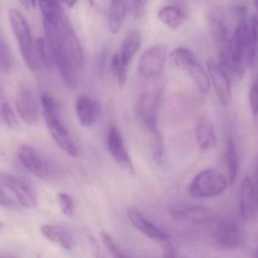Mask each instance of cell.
<instances>
[{
    "mask_svg": "<svg viewBox=\"0 0 258 258\" xmlns=\"http://www.w3.org/2000/svg\"><path fill=\"white\" fill-rule=\"evenodd\" d=\"M42 21L47 43L62 79L69 87H77L78 70L84 65V53L77 33L66 15L58 22Z\"/></svg>",
    "mask_w": 258,
    "mask_h": 258,
    "instance_id": "cell-1",
    "label": "cell"
},
{
    "mask_svg": "<svg viewBox=\"0 0 258 258\" xmlns=\"http://www.w3.org/2000/svg\"><path fill=\"white\" fill-rule=\"evenodd\" d=\"M220 64L231 80H242L251 66L250 23L245 11L239 12L237 26L224 48L220 49Z\"/></svg>",
    "mask_w": 258,
    "mask_h": 258,
    "instance_id": "cell-2",
    "label": "cell"
},
{
    "mask_svg": "<svg viewBox=\"0 0 258 258\" xmlns=\"http://www.w3.org/2000/svg\"><path fill=\"white\" fill-rule=\"evenodd\" d=\"M43 116L47 127L57 145L71 157L79 156V149L59 115L55 100L47 93L41 95Z\"/></svg>",
    "mask_w": 258,
    "mask_h": 258,
    "instance_id": "cell-3",
    "label": "cell"
},
{
    "mask_svg": "<svg viewBox=\"0 0 258 258\" xmlns=\"http://www.w3.org/2000/svg\"><path fill=\"white\" fill-rule=\"evenodd\" d=\"M159 77L147 79L149 83L143 88L138 99V109L143 124L153 133L157 130L159 108L164 86Z\"/></svg>",
    "mask_w": 258,
    "mask_h": 258,
    "instance_id": "cell-4",
    "label": "cell"
},
{
    "mask_svg": "<svg viewBox=\"0 0 258 258\" xmlns=\"http://www.w3.org/2000/svg\"><path fill=\"white\" fill-rule=\"evenodd\" d=\"M173 65L186 71L200 92L208 93L210 89V79L197 56L186 48H174L170 55Z\"/></svg>",
    "mask_w": 258,
    "mask_h": 258,
    "instance_id": "cell-5",
    "label": "cell"
},
{
    "mask_svg": "<svg viewBox=\"0 0 258 258\" xmlns=\"http://www.w3.org/2000/svg\"><path fill=\"white\" fill-rule=\"evenodd\" d=\"M9 18L14 34L18 40L23 59L27 67L31 71H35L37 62L35 56L34 44L28 24L22 14L15 9H9Z\"/></svg>",
    "mask_w": 258,
    "mask_h": 258,
    "instance_id": "cell-6",
    "label": "cell"
},
{
    "mask_svg": "<svg viewBox=\"0 0 258 258\" xmlns=\"http://www.w3.org/2000/svg\"><path fill=\"white\" fill-rule=\"evenodd\" d=\"M227 186V180L224 174L216 170H206L194 177L188 193L194 198H210L222 193Z\"/></svg>",
    "mask_w": 258,
    "mask_h": 258,
    "instance_id": "cell-7",
    "label": "cell"
},
{
    "mask_svg": "<svg viewBox=\"0 0 258 258\" xmlns=\"http://www.w3.org/2000/svg\"><path fill=\"white\" fill-rule=\"evenodd\" d=\"M168 46L157 43L146 49L138 62V72L146 79L159 77L165 66Z\"/></svg>",
    "mask_w": 258,
    "mask_h": 258,
    "instance_id": "cell-8",
    "label": "cell"
},
{
    "mask_svg": "<svg viewBox=\"0 0 258 258\" xmlns=\"http://www.w3.org/2000/svg\"><path fill=\"white\" fill-rule=\"evenodd\" d=\"M214 241L217 245L225 249L239 246L242 233L239 224L233 216H226L218 222L214 233Z\"/></svg>",
    "mask_w": 258,
    "mask_h": 258,
    "instance_id": "cell-9",
    "label": "cell"
},
{
    "mask_svg": "<svg viewBox=\"0 0 258 258\" xmlns=\"http://www.w3.org/2000/svg\"><path fill=\"white\" fill-rule=\"evenodd\" d=\"M0 184L12 190L24 207L33 209L37 204V197L34 190L24 180L11 174L0 173Z\"/></svg>",
    "mask_w": 258,
    "mask_h": 258,
    "instance_id": "cell-10",
    "label": "cell"
},
{
    "mask_svg": "<svg viewBox=\"0 0 258 258\" xmlns=\"http://www.w3.org/2000/svg\"><path fill=\"white\" fill-rule=\"evenodd\" d=\"M208 71L213 83L217 95L223 105L227 106L232 100L231 84L227 75L220 62L209 59L207 62Z\"/></svg>",
    "mask_w": 258,
    "mask_h": 258,
    "instance_id": "cell-11",
    "label": "cell"
},
{
    "mask_svg": "<svg viewBox=\"0 0 258 258\" xmlns=\"http://www.w3.org/2000/svg\"><path fill=\"white\" fill-rule=\"evenodd\" d=\"M16 107L21 119L33 126L37 124L39 118V105L33 91L28 86H23L18 90Z\"/></svg>",
    "mask_w": 258,
    "mask_h": 258,
    "instance_id": "cell-12",
    "label": "cell"
},
{
    "mask_svg": "<svg viewBox=\"0 0 258 258\" xmlns=\"http://www.w3.org/2000/svg\"><path fill=\"white\" fill-rule=\"evenodd\" d=\"M107 146L110 154L115 162L131 174H135V168L126 147L124 144L122 134L118 127L115 125L111 126L109 129Z\"/></svg>",
    "mask_w": 258,
    "mask_h": 258,
    "instance_id": "cell-13",
    "label": "cell"
},
{
    "mask_svg": "<svg viewBox=\"0 0 258 258\" xmlns=\"http://www.w3.org/2000/svg\"><path fill=\"white\" fill-rule=\"evenodd\" d=\"M17 156L21 163L32 174L39 178H46L48 168L39 153L29 145L18 147Z\"/></svg>",
    "mask_w": 258,
    "mask_h": 258,
    "instance_id": "cell-14",
    "label": "cell"
},
{
    "mask_svg": "<svg viewBox=\"0 0 258 258\" xmlns=\"http://www.w3.org/2000/svg\"><path fill=\"white\" fill-rule=\"evenodd\" d=\"M256 215V198L252 181L245 177L242 183L239 201V219L242 222L254 220Z\"/></svg>",
    "mask_w": 258,
    "mask_h": 258,
    "instance_id": "cell-15",
    "label": "cell"
},
{
    "mask_svg": "<svg viewBox=\"0 0 258 258\" xmlns=\"http://www.w3.org/2000/svg\"><path fill=\"white\" fill-rule=\"evenodd\" d=\"M127 215L132 225L150 239L162 242L169 240L170 237L168 233L147 221L144 215L136 209H128L127 210Z\"/></svg>",
    "mask_w": 258,
    "mask_h": 258,
    "instance_id": "cell-16",
    "label": "cell"
},
{
    "mask_svg": "<svg viewBox=\"0 0 258 258\" xmlns=\"http://www.w3.org/2000/svg\"><path fill=\"white\" fill-rule=\"evenodd\" d=\"M196 138L200 149H213L217 145V137L212 121L208 117L201 116L196 124Z\"/></svg>",
    "mask_w": 258,
    "mask_h": 258,
    "instance_id": "cell-17",
    "label": "cell"
},
{
    "mask_svg": "<svg viewBox=\"0 0 258 258\" xmlns=\"http://www.w3.org/2000/svg\"><path fill=\"white\" fill-rule=\"evenodd\" d=\"M75 109L79 122L83 127H91L98 118V104L89 95L79 97L76 101Z\"/></svg>",
    "mask_w": 258,
    "mask_h": 258,
    "instance_id": "cell-18",
    "label": "cell"
},
{
    "mask_svg": "<svg viewBox=\"0 0 258 258\" xmlns=\"http://www.w3.org/2000/svg\"><path fill=\"white\" fill-rule=\"evenodd\" d=\"M174 215L177 218L196 224H208L213 221L215 218V215L212 210L198 206H189L175 210Z\"/></svg>",
    "mask_w": 258,
    "mask_h": 258,
    "instance_id": "cell-19",
    "label": "cell"
},
{
    "mask_svg": "<svg viewBox=\"0 0 258 258\" xmlns=\"http://www.w3.org/2000/svg\"><path fill=\"white\" fill-rule=\"evenodd\" d=\"M126 12V0H111L108 12V27L112 34H116L122 28Z\"/></svg>",
    "mask_w": 258,
    "mask_h": 258,
    "instance_id": "cell-20",
    "label": "cell"
},
{
    "mask_svg": "<svg viewBox=\"0 0 258 258\" xmlns=\"http://www.w3.org/2000/svg\"><path fill=\"white\" fill-rule=\"evenodd\" d=\"M41 232L46 239L61 246L71 250L74 246V239L71 235L63 227L57 225H45L41 227Z\"/></svg>",
    "mask_w": 258,
    "mask_h": 258,
    "instance_id": "cell-21",
    "label": "cell"
},
{
    "mask_svg": "<svg viewBox=\"0 0 258 258\" xmlns=\"http://www.w3.org/2000/svg\"><path fill=\"white\" fill-rule=\"evenodd\" d=\"M142 40V35L139 30H132L125 36L119 53L121 61L126 67L132 62L134 56L139 49Z\"/></svg>",
    "mask_w": 258,
    "mask_h": 258,
    "instance_id": "cell-22",
    "label": "cell"
},
{
    "mask_svg": "<svg viewBox=\"0 0 258 258\" xmlns=\"http://www.w3.org/2000/svg\"><path fill=\"white\" fill-rule=\"evenodd\" d=\"M159 18L168 28L177 30L184 22L186 15L180 8L168 6L159 10Z\"/></svg>",
    "mask_w": 258,
    "mask_h": 258,
    "instance_id": "cell-23",
    "label": "cell"
},
{
    "mask_svg": "<svg viewBox=\"0 0 258 258\" xmlns=\"http://www.w3.org/2000/svg\"><path fill=\"white\" fill-rule=\"evenodd\" d=\"M39 4L42 21L56 23L65 16L58 0H39Z\"/></svg>",
    "mask_w": 258,
    "mask_h": 258,
    "instance_id": "cell-24",
    "label": "cell"
},
{
    "mask_svg": "<svg viewBox=\"0 0 258 258\" xmlns=\"http://www.w3.org/2000/svg\"><path fill=\"white\" fill-rule=\"evenodd\" d=\"M226 167L228 174L229 183L230 186L234 184L238 171V157L236 145L231 136L228 138L226 148Z\"/></svg>",
    "mask_w": 258,
    "mask_h": 258,
    "instance_id": "cell-25",
    "label": "cell"
},
{
    "mask_svg": "<svg viewBox=\"0 0 258 258\" xmlns=\"http://www.w3.org/2000/svg\"><path fill=\"white\" fill-rule=\"evenodd\" d=\"M34 49L36 62L40 63L44 68H51L54 60L49 46L43 38L37 39L34 45Z\"/></svg>",
    "mask_w": 258,
    "mask_h": 258,
    "instance_id": "cell-26",
    "label": "cell"
},
{
    "mask_svg": "<svg viewBox=\"0 0 258 258\" xmlns=\"http://www.w3.org/2000/svg\"><path fill=\"white\" fill-rule=\"evenodd\" d=\"M250 45H251V67L258 65V16L254 15L250 22Z\"/></svg>",
    "mask_w": 258,
    "mask_h": 258,
    "instance_id": "cell-27",
    "label": "cell"
},
{
    "mask_svg": "<svg viewBox=\"0 0 258 258\" xmlns=\"http://www.w3.org/2000/svg\"><path fill=\"white\" fill-rule=\"evenodd\" d=\"M111 70L120 87H123L128 79V67L125 66L122 61L119 53H116L112 58Z\"/></svg>",
    "mask_w": 258,
    "mask_h": 258,
    "instance_id": "cell-28",
    "label": "cell"
},
{
    "mask_svg": "<svg viewBox=\"0 0 258 258\" xmlns=\"http://www.w3.org/2000/svg\"><path fill=\"white\" fill-rule=\"evenodd\" d=\"M13 56L10 48L0 33V70L6 72L10 71L13 67Z\"/></svg>",
    "mask_w": 258,
    "mask_h": 258,
    "instance_id": "cell-29",
    "label": "cell"
},
{
    "mask_svg": "<svg viewBox=\"0 0 258 258\" xmlns=\"http://www.w3.org/2000/svg\"><path fill=\"white\" fill-rule=\"evenodd\" d=\"M153 141L152 145V156L153 160L157 164H160L163 159L164 145L163 138L159 130L153 132Z\"/></svg>",
    "mask_w": 258,
    "mask_h": 258,
    "instance_id": "cell-30",
    "label": "cell"
},
{
    "mask_svg": "<svg viewBox=\"0 0 258 258\" xmlns=\"http://www.w3.org/2000/svg\"><path fill=\"white\" fill-rule=\"evenodd\" d=\"M101 239H102L103 244L104 246L107 248V251L112 254L113 257L116 258H123L126 257L123 253L122 252L119 247L116 245V242L112 239L111 236L106 233V232H102L101 233Z\"/></svg>",
    "mask_w": 258,
    "mask_h": 258,
    "instance_id": "cell-31",
    "label": "cell"
},
{
    "mask_svg": "<svg viewBox=\"0 0 258 258\" xmlns=\"http://www.w3.org/2000/svg\"><path fill=\"white\" fill-rule=\"evenodd\" d=\"M58 201L62 213L65 216L72 217L74 213V204L72 198L66 193H60L58 195Z\"/></svg>",
    "mask_w": 258,
    "mask_h": 258,
    "instance_id": "cell-32",
    "label": "cell"
},
{
    "mask_svg": "<svg viewBox=\"0 0 258 258\" xmlns=\"http://www.w3.org/2000/svg\"><path fill=\"white\" fill-rule=\"evenodd\" d=\"M2 116L6 125L12 130H15L18 127V122L16 116L11 109L9 103L6 102L2 107Z\"/></svg>",
    "mask_w": 258,
    "mask_h": 258,
    "instance_id": "cell-33",
    "label": "cell"
},
{
    "mask_svg": "<svg viewBox=\"0 0 258 258\" xmlns=\"http://www.w3.org/2000/svg\"><path fill=\"white\" fill-rule=\"evenodd\" d=\"M250 105L254 115L258 113V71L249 92Z\"/></svg>",
    "mask_w": 258,
    "mask_h": 258,
    "instance_id": "cell-34",
    "label": "cell"
},
{
    "mask_svg": "<svg viewBox=\"0 0 258 258\" xmlns=\"http://www.w3.org/2000/svg\"><path fill=\"white\" fill-rule=\"evenodd\" d=\"M134 10L136 15H140L144 12L148 0H132Z\"/></svg>",
    "mask_w": 258,
    "mask_h": 258,
    "instance_id": "cell-35",
    "label": "cell"
},
{
    "mask_svg": "<svg viewBox=\"0 0 258 258\" xmlns=\"http://www.w3.org/2000/svg\"><path fill=\"white\" fill-rule=\"evenodd\" d=\"M0 205L5 208H9V209L15 207L13 201L5 193L1 187H0Z\"/></svg>",
    "mask_w": 258,
    "mask_h": 258,
    "instance_id": "cell-36",
    "label": "cell"
},
{
    "mask_svg": "<svg viewBox=\"0 0 258 258\" xmlns=\"http://www.w3.org/2000/svg\"><path fill=\"white\" fill-rule=\"evenodd\" d=\"M21 2L27 9L34 7L35 5H36V0H21Z\"/></svg>",
    "mask_w": 258,
    "mask_h": 258,
    "instance_id": "cell-37",
    "label": "cell"
},
{
    "mask_svg": "<svg viewBox=\"0 0 258 258\" xmlns=\"http://www.w3.org/2000/svg\"><path fill=\"white\" fill-rule=\"evenodd\" d=\"M165 257H175L174 251L171 247L168 246L165 250Z\"/></svg>",
    "mask_w": 258,
    "mask_h": 258,
    "instance_id": "cell-38",
    "label": "cell"
},
{
    "mask_svg": "<svg viewBox=\"0 0 258 258\" xmlns=\"http://www.w3.org/2000/svg\"><path fill=\"white\" fill-rule=\"evenodd\" d=\"M60 1L67 6H69V7H73L77 3V0H60Z\"/></svg>",
    "mask_w": 258,
    "mask_h": 258,
    "instance_id": "cell-39",
    "label": "cell"
},
{
    "mask_svg": "<svg viewBox=\"0 0 258 258\" xmlns=\"http://www.w3.org/2000/svg\"><path fill=\"white\" fill-rule=\"evenodd\" d=\"M254 6H255L256 10L258 13V0H254Z\"/></svg>",
    "mask_w": 258,
    "mask_h": 258,
    "instance_id": "cell-40",
    "label": "cell"
},
{
    "mask_svg": "<svg viewBox=\"0 0 258 258\" xmlns=\"http://www.w3.org/2000/svg\"><path fill=\"white\" fill-rule=\"evenodd\" d=\"M89 2H90V3H92V4H93L94 0H89Z\"/></svg>",
    "mask_w": 258,
    "mask_h": 258,
    "instance_id": "cell-41",
    "label": "cell"
},
{
    "mask_svg": "<svg viewBox=\"0 0 258 258\" xmlns=\"http://www.w3.org/2000/svg\"><path fill=\"white\" fill-rule=\"evenodd\" d=\"M257 257H258V250H257Z\"/></svg>",
    "mask_w": 258,
    "mask_h": 258,
    "instance_id": "cell-42",
    "label": "cell"
}]
</instances>
